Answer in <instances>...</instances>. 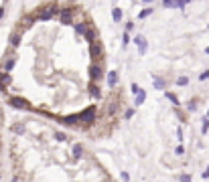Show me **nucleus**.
I'll list each match as a JSON object with an SVG mask.
<instances>
[{"label":"nucleus","mask_w":209,"mask_h":182,"mask_svg":"<svg viewBox=\"0 0 209 182\" xmlns=\"http://www.w3.org/2000/svg\"><path fill=\"white\" fill-rule=\"evenodd\" d=\"M57 14H61V10H59V6L57 4H51L49 8H45V10L39 14V18L43 20H49V18H53V16H57Z\"/></svg>","instance_id":"1"},{"label":"nucleus","mask_w":209,"mask_h":182,"mask_svg":"<svg viewBox=\"0 0 209 182\" xmlns=\"http://www.w3.org/2000/svg\"><path fill=\"white\" fill-rule=\"evenodd\" d=\"M134 45L138 47V53L140 55H144L148 51V41L142 37V34H136V37H134Z\"/></svg>","instance_id":"2"},{"label":"nucleus","mask_w":209,"mask_h":182,"mask_svg":"<svg viewBox=\"0 0 209 182\" xmlns=\"http://www.w3.org/2000/svg\"><path fill=\"white\" fill-rule=\"evenodd\" d=\"M93 118H96V107H87L83 114H79V121H87L89 124Z\"/></svg>","instance_id":"3"},{"label":"nucleus","mask_w":209,"mask_h":182,"mask_svg":"<svg viewBox=\"0 0 209 182\" xmlns=\"http://www.w3.org/2000/svg\"><path fill=\"white\" fill-rule=\"evenodd\" d=\"M87 73H89V77H91L93 81H100L102 79V67H100V65H91V67L87 69Z\"/></svg>","instance_id":"4"},{"label":"nucleus","mask_w":209,"mask_h":182,"mask_svg":"<svg viewBox=\"0 0 209 182\" xmlns=\"http://www.w3.org/2000/svg\"><path fill=\"white\" fill-rule=\"evenodd\" d=\"M12 83V77L8 73H2L0 71V91H6V87Z\"/></svg>","instance_id":"5"},{"label":"nucleus","mask_w":209,"mask_h":182,"mask_svg":"<svg viewBox=\"0 0 209 182\" xmlns=\"http://www.w3.org/2000/svg\"><path fill=\"white\" fill-rule=\"evenodd\" d=\"M59 18H61L63 24H71V20H73V12H71L69 8H63L61 14H59Z\"/></svg>","instance_id":"6"},{"label":"nucleus","mask_w":209,"mask_h":182,"mask_svg":"<svg viewBox=\"0 0 209 182\" xmlns=\"http://www.w3.org/2000/svg\"><path fill=\"white\" fill-rule=\"evenodd\" d=\"M163 6L165 8H185L187 2H183V0H165Z\"/></svg>","instance_id":"7"},{"label":"nucleus","mask_w":209,"mask_h":182,"mask_svg":"<svg viewBox=\"0 0 209 182\" xmlns=\"http://www.w3.org/2000/svg\"><path fill=\"white\" fill-rule=\"evenodd\" d=\"M104 45H100V43H93V45H89V55H91L93 59H97L102 53H104V49H102Z\"/></svg>","instance_id":"8"},{"label":"nucleus","mask_w":209,"mask_h":182,"mask_svg":"<svg viewBox=\"0 0 209 182\" xmlns=\"http://www.w3.org/2000/svg\"><path fill=\"white\" fill-rule=\"evenodd\" d=\"M10 105L18 107V109H29V103L24 101V99H20V97H12L10 99Z\"/></svg>","instance_id":"9"},{"label":"nucleus","mask_w":209,"mask_h":182,"mask_svg":"<svg viewBox=\"0 0 209 182\" xmlns=\"http://www.w3.org/2000/svg\"><path fill=\"white\" fill-rule=\"evenodd\" d=\"M108 85L110 87H116L118 85V71H110L108 73Z\"/></svg>","instance_id":"10"},{"label":"nucleus","mask_w":209,"mask_h":182,"mask_svg":"<svg viewBox=\"0 0 209 182\" xmlns=\"http://www.w3.org/2000/svg\"><path fill=\"white\" fill-rule=\"evenodd\" d=\"M8 41H10V45L14 47V49H18V47H20V33H12Z\"/></svg>","instance_id":"11"},{"label":"nucleus","mask_w":209,"mask_h":182,"mask_svg":"<svg viewBox=\"0 0 209 182\" xmlns=\"http://www.w3.org/2000/svg\"><path fill=\"white\" fill-rule=\"evenodd\" d=\"M81 156H83V146L81 144H73V158L81 160Z\"/></svg>","instance_id":"12"},{"label":"nucleus","mask_w":209,"mask_h":182,"mask_svg":"<svg viewBox=\"0 0 209 182\" xmlns=\"http://www.w3.org/2000/svg\"><path fill=\"white\" fill-rule=\"evenodd\" d=\"M87 91H89V93H91V97H102V91H100V87H97L96 83H89Z\"/></svg>","instance_id":"13"},{"label":"nucleus","mask_w":209,"mask_h":182,"mask_svg":"<svg viewBox=\"0 0 209 182\" xmlns=\"http://www.w3.org/2000/svg\"><path fill=\"white\" fill-rule=\"evenodd\" d=\"M144 99H146V91L142 89L138 95H136V99H134V105H136V107H138V105H142V103H144Z\"/></svg>","instance_id":"14"},{"label":"nucleus","mask_w":209,"mask_h":182,"mask_svg":"<svg viewBox=\"0 0 209 182\" xmlns=\"http://www.w3.org/2000/svg\"><path fill=\"white\" fill-rule=\"evenodd\" d=\"M85 38L89 41V45H93V43H96V38H97V33H96L93 28H89L87 33H85Z\"/></svg>","instance_id":"15"},{"label":"nucleus","mask_w":209,"mask_h":182,"mask_svg":"<svg viewBox=\"0 0 209 182\" xmlns=\"http://www.w3.org/2000/svg\"><path fill=\"white\" fill-rule=\"evenodd\" d=\"M87 24H85V23H79V24H75V33H77V34H85V33H87Z\"/></svg>","instance_id":"16"},{"label":"nucleus","mask_w":209,"mask_h":182,"mask_svg":"<svg viewBox=\"0 0 209 182\" xmlns=\"http://www.w3.org/2000/svg\"><path fill=\"white\" fill-rule=\"evenodd\" d=\"M165 95H167V99H169L170 103H175V105H179V103H181V101H179V97H177V95H175V93H170V91H167V93H165Z\"/></svg>","instance_id":"17"},{"label":"nucleus","mask_w":209,"mask_h":182,"mask_svg":"<svg viewBox=\"0 0 209 182\" xmlns=\"http://www.w3.org/2000/svg\"><path fill=\"white\" fill-rule=\"evenodd\" d=\"M154 87H156V89H165V87H167L165 79H160V77H154Z\"/></svg>","instance_id":"18"},{"label":"nucleus","mask_w":209,"mask_h":182,"mask_svg":"<svg viewBox=\"0 0 209 182\" xmlns=\"http://www.w3.org/2000/svg\"><path fill=\"white\" fill-rule=\"evenodd\" d=\"M112 18L116 20V23H118V20H122V10H120V8H114V10H112Z\"/></svg>","instance_id":"19"},{"label":"nucleus","mask_w":209,"mask_h":182,"mask_svg":"<svg viewBox=\"0 0 209 182\" xmlns=\"http://www.w3.org/2000/svg\"><path fill=\"white\" fill-rule=\"evenodd\" d=\"M55 140H59V142H67V136L63 132H55Z\"/></svg>","instance_id":"20"},{"label":"nucleus","mask_w":209,"mask_h":182,"mask_svg":"<svg viewBox=\"0 0 209 182\" xmlns=\"http://www.w3.org/2000/svg\"><path fill=\"white\" fill-rule=\"evenodd\" d=\"M148 14H152V8H144V10H142V12H140V14H138V18H146Z\"/></svg>","instance_id":"21"},{"label":"nucleus","mask_w":209,"mask_h":182,"mask_svg":"<svg viewBox=\"0 0 209 182\" xmlns=\"http://www.w3.org/2000/svg\"><path fill=\"white\" fill-rule=\"evenodd\" d=\"M14 65H16V61H14V59H8V61H6V65H4V69H6V71H10Z\"/></svg>","instance_id":"22"},{"label":"nucleus","mask_w":209,"mask_h":182,"mask_svg":"<svg viewBox=\"0 0 209 182\" xmlns=\"http://www.w3.org/2000/svg\"><path fill=\"white\" fill-rule=\"evenodd\" d=\"M187 83H189V79H187V77H179V79H177V85H181V87H185Z\"/></svg>","instance_id":"23"},{"label":"nucleus","mask_w":209,"mask_h":182,"mask_svg":"<svg viewBox=\"0 0 209 182\" xmlns=\"http://www.w3.org/2000/svg\"><path fill=\"white\" fill-rule=\"evenodd\" d=\"M175 154H177V156H183V154H185V146H177V148H175Z\"/></svg>","instance_id":"24"},{"label":"nucleus","mask_w":209,"mask_h":182,"mask_svg":"<svg viewBox=\"0 0 209 182\" xmlns=\"http://www.w3.org/2000/svg\"><path fill=\"white\" fill-rule=\"evenodd\" d=\"M179 182H191V176L189 174H181L179 176Z\"/></svg>","instance_id":"25"},{"label":"nucleus","mask_w":209,"mask_h":182,"mask_svg":"<svg viewBox=\"0 0 209 182\" xmlns=\"http://www.w3.org/2000/svg\"><path fill=\"white\" fill-rule=\"evenodd\" d=\"M130 89H132V93H136V95H138L140 91H142V89H140V87H138V85H136V83H132V85H130Z\"/></svg>","instance_id":"26"},{"label":"nucleus","mask_w":209,"mask_h":182,"mask_svg":"<svg viewBox=\"0 0 209 182\" xmlns=\"http://www.w3.org/2000/svg\"><path fill=\"white\" fill-rule=\"evenodd\" d=\"M132 115H134V109H132V107H130V109H126L124 118H126V119H130V118H132Z\"/></svg>","instance_id":"27"},{"label":"nucleus","mask_w":209,"mask_h":182,"mask_svg":"<svg viewBox=\"0 0 209 182\" xmlns=\"http://www.w3.org/2000/svg\"><path fill=\"white\" fill-rule=\"evenodd\" d=\"M187 107H189L191 111H195V107H197V101H195V99H193V101H189V105H187Z\"/></svg>","instance_id":"28"},{"label":"nucleus","mask_w":209,"mask_h":182,"mask_svg":"<svg viewBox=\"0 0 209 182\" xmlns=\"http://www.w3.org/2000/svg\"><path fill=\"white\" fill-rule=\"evenodd\" d=\"M128 41H130V37H128V33H124V37H122V45H128Z\"/></svg>","instance_id":"29"},{"label":"nucleus","mask_w":209,"mask_h":182,"mask_svg":"<svg viewBox=\"0 0 209 182\" xmlns=\"http://www.w3.org/2000/svg\"><path fill=\"white\" fill-rule=\"evenodd\" d=\"M122 180H124V182H130V174H128V172H122Z\"/></svg>","instance_id":"30"},{"label":"nucleus","mask_w":209,"mask_h":182,"mask_svg":"<svg viewBox=\"0 0 209 182\" xmlns=\"http://www.w3.org/2000/svg\"><path fill=\"white\" fill-rule=\"evenodd\" d=\"M14 132L16 134H24V128H23V125H14Z\"/></svg>","instance_id":"31"},{"label":"nucleus","mask_w":209,"mask_h":182,"mask_svg":"<svg viewBox=\"0 0 209 182\" xmlns=\"http://www.w3.org/2000/svg\"><path fill=\"white\" fill-rule=\"evenodd\" d=\"M132 28H134V23H132V20H130V23H126V33H130Z\"/></svg>","instance_id":"32"},{"label":"nucleus","mask_w":209,"mask_h":182,"mask_svg":"<svg viewBox=\"0 0 209 182\" xmlns=\"http://www.w3.org/2000/svg\"><path fill=\"white\" fill-rule=\"evenodd\" d=\"M207 77H209V71H205V73H201V81H205V79H207Z\"/></svg>","instance_id":"33"},{"label":"nucleus","mask_w":209,"mask_h":182,"mask_svg":"<svg viewBox=\"0 0 209 182\" xmlns=\"http://www.w3.org/2000/svg\"><path fill=\"white\" fill-rule=\"evenodd\" d=\"M2 16H4V8H0V18H2Z\"/></svg>","instance_id":"34"},{"label":"nucleus","mask_w":209,"mask_h":182,"mask_svg":"<svg viewBox=\"0 0 209 182\" xmlns=\"http://www.w3.org/2000/svg\"><path fill=\"white\" fill-rule=\"evenodd\" d=\"M203 178H209V170L205 172V174H203Z\"/></svg>","instance_id":"35"}]
</instances>
